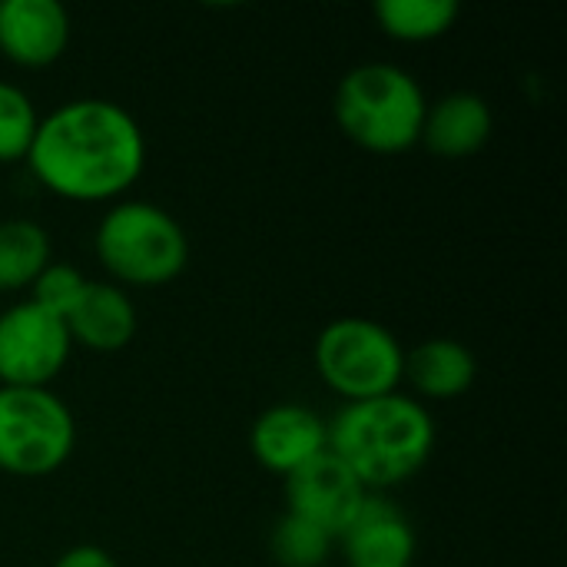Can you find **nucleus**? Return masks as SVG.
<instances>
[{
    "instance_id": "8",
    "label": "nucleus",
    "mask_w": 567,
    "mask_h": 567,
    "mask_svg": "<svg viewBox=\"0 0 567 567\" xmlns=\"http://www.w3.org/2000/svg\"><path fill=\"white\" fill-rule=\"evenodd\" d=\"M369 495L372 492L332 452H322L319 458H312L309 465L296 468L286 478L289 515H299V518L319 525L336 542L355 522V515L362 512Z\"/></svg>"
},
{
    "instance_id": "15",
    "label": "nucleus",
    "mask_w": 567,
    "mask_h": 567,
    "mask_svg": "<svg viewBox=\"0 0 567 567\" xmlns=\"http://www.w3.org/2000/svg\"><path fill=\"white\" fill-rule=\"evenodd\" d=\"M50 259V233L37 219L13 216L0 223V292L30 289Z\"/></svg>"
},
{
    "instance_id": "19",
    "label": "nucleus",
    "mask_w": 567,
    "mask_h": 567,
    "mask_svg": "<svg viewBox=\"0 0 567 567\" xmlns=\"http://www.w3.org/2000/svg\"><path fill=\"white\" fill-rule=\"evenodd\" d=\"M86 276L73 266V262H56L50 259V266L37 276V282L30 286V299L37 306H43L47 312L66 319V312L76 306V299L86 289Z\"/></svg>"
},
{
    "instance_id": "14",
    "label": "nucleus",
    "mask_w": 567,
    "mask_h": 567,
    "mask_svg": "<svg viewBox=\"0 0 567 567\" xmlns=\"http://www.w3.org/2000/svg\"><path fill=\"white\" fill-rule=\"evenodd\" d=\"M478 375V362L472 349L458 339L435 336L405 352V379L425 402H452L462 399ZM419 399V402H422Z\"/></svg>"
},
{
    "instance_id": "11",
    "label": "nucleus",
    "mask_w": 567,
    "mask_h": 567,
    "mask_svg": "<svg viewBox=\"0 0 567 567\" xmlns=\"http://www.w3.org/2000/svg\"><path fill=\"white\" fill-rule=\"evenodd\" d=\"M336 545L349 567H412L419 548L409 515L382 495H369Z\"/></svg>"
},
{
    "instance_id": "6",
    "label": "nucleus",
    "mask_w": 567,
    "mask_h": 567,
    "mask_svg": "<svg viewBox=\"0 0 567 567\" xmlns=\"http://www.w3.org/2000/svg\"><path fill=\"white\" fill-rule=\"evenodd\" d=\"M76 419L53 389L0 385V472L47 478L70 462Z\"/></svg>"
},
{
    "instance_id": "1",
    "label": "nucleus",
    "mask_w": 567,
    "mask_h": 567,
    "mask_svg": "<svg viewBox=\"0 0 567 567\" xmlns=\"http://www.w3.org/2000/svg\"><path fill=\"white\" fill-rule=\"evenodd\" d=\"M23 163L66 203H116L146 169V133L123 103L80 96L40 116Z\"/></svg>"
},
{
    "instance_id": "20",
    "label": "nucleus",
    "mask_w": 567,
    "mask_h": 567,
    "mask_svg": "<svg viewBox=\"0 0 567 567\" xmlns=\"http://www.w3.org/2000/svg\"><path fill=\"white\" fill-rule=\"evenodd\" d=\"M50 567H120V565H116V558H113L106 548H100V545H73V548L60 551V555H56V561H53Z\"/></svg>"
},
{
    "instance_id": "7",
    "label": "nucleus",
    "mask_w": 567,
    "mask_h": 567,
    "mask_svg": "<svg viewBox=\"0 0 567 567\" xmlns=\"http://www.w3.org/2000/svg\"><path fill=\"white\" fill-rule=\"evenodd\" d=\"M73 352L66 322L33 299L0 312V385L50 389Z\"/></svg>"
},
{
    "instance_id": "3",
    "label": "nucleus",
    "mask_w": 567,
    "mask_h": 567,
    "mask_svg": "<svg viewBox=\"0 0 567 567\" xmlns=\"http://www.w3.org/2000/svg\"><path fill=\"white\" fill-rule=\"evenodd\" d=\"M332 113L342 136L359 150L399 156L422 140L429 96L405 66L372 60L339 80Z\"/></svg>"
},
{
    "instance_id": "10",
    "label": "nucleus",
    "mask_w": 567,
    "mask_h": 567,
    "mask_svg": "<svg viewBox=\"0 0 567 567\" xmlns=\"http://www.w3.org/2000/svg\"><path fill=\"white\" fill-rule=\"evenodd\" d=\"M70 13L56 0H0V53L13 66L43 70L70 47Z\"/></svg>"
},
{
    "instance_id": "2",
    "label": "nucleus",
    "mask_w": 567,
    "mask_h": 567,
    "mask_svg": "<svg viewBox=\"0 0 567 567\" xmlns=\"http://www.w3.org/2000/svg\"><path fill=\"white\" fill-rule=\"evenodd\" d=\"M435 442L432 412L402 392L346 402L329 422V452L372 495L412 482L429 465Z\"/></svg>"
},
{
    "instance_id": "12",
    "label": "nucleus",
    "mask_w": 567,
    "mask_h": 567,
    "mask_svg": "<svg viewBox=\"0 0 567 567\" xmlns=\"http://www.w3.org/2000/svg\"><path fill=\"white\" fill-rule=\"evenodd\" d=\"M66 332L73 346H83L100 355H113L126 349L140 329L136 302L130 299L126 289L116 282H96L90 279L76 306L66 312Z\"/></svg>"
},
{
    "instance_id": "4",
    "label": "nucleus",
    "mask_w": 567,
    "mask_h": 567,
    "mask_svg": "<svg viewBox=\"0 0 567 567\" xmlns=\"http://www.w3.org/2000/svg\"><path fill=\"white\" fill-rule=\"evenodd\" d=\"M93 252L120 289H156L183 276L189 236L159 203L116 199L96 223Z\"/></svg>"
},
{
    "instance_id": "17",
    "label": "nucleus",
    "mask_w": 567,
    "mask_h": 567,
    "mask_svg": "<svg viewBox=\"0 0 567 567\" xmlns=\"http://www.w3.org/2000/svg\"><path fill=\"white\" fill-rule=\"evenodd\" d=\"M332 548L336 538L329 532L289 512L272 525L269 535V555L279 567H322L329 561Z\"/></svg>"
},
{
    "instance_id": "5",
    "label": "nucleus",
    "mask_w": 567,
    "mask_h": 567,
    "mask_svg": "<svg viewBox=\"0 0 567 567\" xmlns=\"http://www.w3.org/2000/svg\"><path fill=\"white\" fill-rule=\"evenodd\" d=\"M312 362L326 389L346 402H365L399 392L405 379L402 342L375 319H332L312 346Z\"/></svg>"
},
{
    "instance_id": "18",
    "label": "nucleus",
    "mask_w": 567,
    "mask_h": 567,
    "mask_svg": "<svg viewBox=\"0 0 567 567\" xmlns=\"http://www.w3.org/2000/svg\"><path fill=\"white\" fill-rule=\"evenodd\" d=\"M40 113L27 90L0 80V163H20L37 136Z\"/></svg>"
},
{
    "instance_id": "9",
    "label": "nucleus",
    "mask_w": 567,
    "mask_h": 567,
    "mask_svg": "<svg viewBox=\"0 0 567 567\" xmlns=\"http://www.w3.org/2000/svg\"><path fill=\"white\" fill-rule=\"evenodd\" d=\"M249 452L266 472L289 478L296 468L329 452V422L299 402L269 405L249 429Z\"/></svg>"
},
{
    "instance_id": "16",
    "label": "nucleus",
    "mask_w": 567,
    "mask_h": 567,
    "mask_svg": "<svg viewBox=\"0 0 567 567\" xmlns=\"http://www.w3.org/2000/svg\"><path fill=\"white\" fill-rule=\"evenodd\" d=\"M372 13L379 30L392 40L429 43L445 37L458 23L462 7L455 0H379Z\"/></svg>"
},
{
    "instance_id": "13",
    "label": "nucleus",
    "mask_w": 567,
    "mask_h": 567,
    "mask_svg": "<svg viewBox=\"0 0 567 567\" xmlns=\"http://www.w3.org/2000/svg\"><path fill=\"white\" fill-rule=\"evenodd\" d=\"M492 103L482 93L455 90L445 93L439 103H429L419 143H425L442 159H468L492 140Z\"/></svg>"
}]
</instances>
